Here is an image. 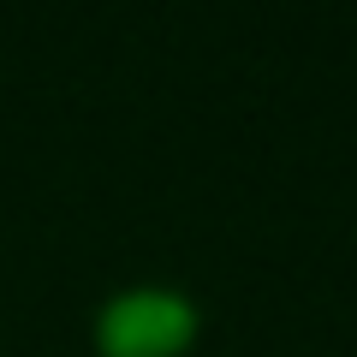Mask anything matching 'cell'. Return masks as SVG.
Segmentation results:
<instances>
[{
    "mask_svg": "<svg viewBox=\"0 0 357 357\" xmlns=\"http://www.w3.org/2000/svg\"><path fill=\"white\" fill-rule=\"evenodd\" d=\"M197 333V310L185 292L167 286H131V292L107 298L96 316V345L107 357H173L185 351Z\"/></svg>",
    "mask_w": 357,
    "mask_h": 357,
    "instance_id": "1",
    "label": "cell"
}]
</instances>
